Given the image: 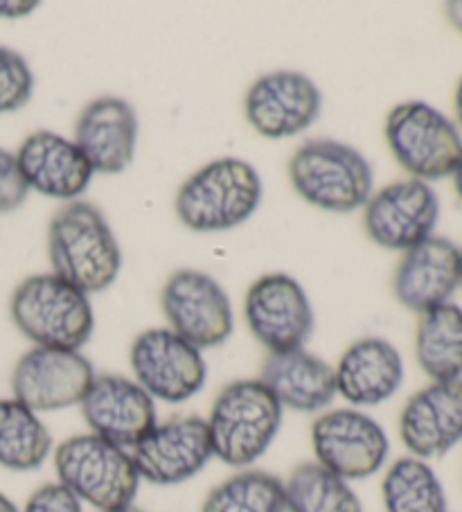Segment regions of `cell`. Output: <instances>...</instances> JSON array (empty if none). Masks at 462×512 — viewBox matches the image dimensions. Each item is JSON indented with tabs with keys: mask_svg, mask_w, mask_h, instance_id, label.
I'll return each mask as SVG.
<instances>
[{
	"mask_svg": "<svg viewBox=\"0 0 462 512\" xmlns=\"http://www.w3.org/2000/svg\"><path fill=\"white\" fill-rule=\"evenodd\" d=\"M37 7L39 3H14V0L3 3L0 0V19H23V16H30Z\"/></svg>",
	"mask_w": 462,
	"mask_h": 512,
	"instance_id": "31",
	"label": "cell"
},
{
	"mask_svg": "<svg viewBox=\"0 0 462 512\" xmlns=\"http://www.w3.org/2000/svg\"><path fill=\"white\" fill-rule=\"evenodd\" d=\"M201 512H287L284 481L264 470H237L208 492Z\"/></svg>",
	"mask_w": 462,
	"mask_h": 512,
	"instance_id": "27",
	"label": "cell"
},
{
	"mask_svg": "<svg viewBox=\"0 0 462 512\" xmlns=\"http://www.w3.org/2000/svg\"><path fill=\"white\" fill-rule=\"evenodd\" d=\"M451 179H453V188H456L458 199L462 201V163H460V167L456 170V174L451 176Z\"/></svg>",
	"mask_w": 462,
	"mask_h": 512,
	"instance_id": "35",
	"label": "cell"
},
{
	"mask_svg": "<svg viewBox=\"0 0 462 512\" xmlns=\"http://www.w3.org/2000/svg\"><path fill=\"white\" fill-rule=\"evenodd\" d=\"M316 463L345 481H363L384 470L390 456L386 429L361 409H327L312 425Z\"/></svg>",
	"mask_w": 462,
	"mask_h": 512,
	"instance_id": "8",
	"label": "cell"
},
{
	"mask_svg": "<svg viewBox=\"0 0 462 512\" xmlns=\"http://www.w3.org/2000/svg\"><path fill=\"white\" fill-rule=\"evenodd\" d=\"M453 111H456V125L462 134V79L456 86V95H453Z\"/></svg>",
	"mask_w": 462,
	"mask_h": 512,
	"instance_id": "33",
	"label": "cell"
},
{
	"mask_svg": "<svg viewBox=\"0 0 462 512\" xmlns=\"http://www.w3.org/2000/svg\"><path fill=\"white\" fill-rule=\"evenodd\" d=\"M244 319L269 355L305 348L316 323L307 291L287 273H269L248 287Z\"/></svg>",
	"mask_w": 462,
	"mask_h": 512,
	"instance_id": "11",
	"label": "cell"
},
{
	"mask_svg": "<svg viewBox=\"0 0 462 512\" xmlns=\"http://www.w3.org/2000/svg\"><path fill=\"white\" fill-rule=\"evenodd\" d=\"M16 161L28 190L66 203L79 201L95 176L75 140L55 131L30 134L16 152Z\"/></svg>",
	"mask_w": 462,
	"mask_h": 512,
	"instance_id": "20",
	"label": "cell"
},
{
	"mask_svg": "<svg viewBox=\"0 0 462 512\" xmlns=\"http://www.w3.org/2000/svg\"><path fill=\"white\" fill-rule=\"evenodd\" d=\"M55 452V440L39 413L14 397L0 400V467L32 472Z\"/></svg>",
	"mask_w": 462,
	"mask_h": 512,
	"instance_id": "24",
	"label": "cell"
},
{
	"mask_svg": "<svg viewBox=\"0 0 462 512\" xmlns=\"http://www.w3.org/2000/svg\"><path fill=\"white\" fill-rule=\"evenodd\" d=\"M440 222V199L431 183L404 179L372 192L363 206V228L386 251L404 253L433 237Z\"/></svg>",
	"mask_w": 462,
	"mask_h": 512,
	"instance_id": "14",
	"label": "cell"
},
{
	"mask_svg": "<svg viewBox=\"0 0 462 512\" xmlns=\"http://www.w3.org/2000/svg\"><path fill=\"white\" fill-rule=\"evenodd\" d=\"M415 361L431 382L462 379V307L447 303L420 314L415 330Z\"/></svg>",
	"mask_w": 462,
	"mask_h": 512,
	"instance_id": "23",
	"label": "cell"
},
{
	"mask_svg": "<svg viewBox=\"0 0 462 512\" xmlns=\"http://www.w3.org/2000/svg\"><path fill=\"white\" fill-rule=\"evenodd\" d=\"M262 176L244 158H217L176 192V217L192 233H226L246 224L262 201Z\"/></svg>",
	"mask_w": 462,
	"mask_h": 512,
	"instance_id": "3",
	"label": "cell"
},
{
	"mask_svg": "<svg viewBox=\"0 0 462 512\" xmlns=\"http://www.w3.org/2000/svg\"><path fill=\"white\" fill-rule=\"evenodd\" d=\"M95 379L82 350L32 348L12 370V397L34 413H55L82 404Z\"/></svg>",
	"mask_w": 462,
	"mask_h": 512,
	"instance_id": "12",
	"label": "cell"
},
{
	"mask_svg": "<svg viewBox=\"0 0 462 512\" xmlns=\"http://www.w3.org/2000/svg\"><path fill=\"white\" fill-rule=\"evenodd\" d=\"M390 154L411 179L433 183L456 174L462 163V134L456 122L422 100L402 102L386 118Z\"/></svg>",
	"mask_w": 462,
	"mask_h": 512,
	"instance_id": "7",
	"label": "cell"
},
{
	"mask_svg": "<svg viewBox=\"0 0 462 512\" xmlns=\"http://www.w3.org/2000/svg\"><path fill=\"white\" fill-rule=\"evenodd\" d=\"M289 181L300 199L325 213H354L375 192V170L357 147L314 138L289 161Z\"/></svg>",
	"mask_w": 462,
	"mask_h": 512,
	"instance_id": "4",
	"label": "cell"
},
{
	"mask_svg": "<svg viewBox=\"0 0 462 512\" xmlns=\"http://www.w3.org/2000/svg\"><path fill=\"white\" fill-rule=\"evenodd\" d=\"M460 287H462V246H460Z\"/></svg>",
	"mask_w": 462,
	"mask_h": 512,
	"instance_id": "37",
	"label": "cell"
},
{
	"mask_svg": "<svg viewBox=\"0 0 462 512\" xmlns=\"http://www.w3.org/2000/svg\"><path fill=\"white\" fill-rule=\"evenodd\" d=\"M131 458L140 481L151 485L170 488L194 479L215 458L206 418L179 416L156 422L131 447Z\"/></svg>",
	"mask_w": 462,
	"mask_h": 512,
	"instance_id": "13",
	"label": "cell"
},
{
	"mask_svg": "<svg viewBox=\"0 0 462 512\" xmlns=\"http://www.w3.org/2000/svg\"><path fill=\"white\" fill-rule=\"evenodd\" d=\"M106 512H147V510H142V508H138L136 503H131V506H127V508H118V510H106Z\"/></svg>",
	"mask_w": 462,
	"mask_h": 512,
	"instance_id": "36",
	"label": "cell"
},
{
	"mask_svg": "<svg viewBox=\"0 0 462 512\" xmlns=\"http://www.w3.org/2000/svg\"><path fill=\"white\" fill-rule=\"evenodd\" d=\"M10 314L34 348L82 350L95 330L91 300L55 273L25 278L12 294Z\"/></svg>",
	"mask_w": 462,
	"mask_h": 512,
	"instance_id": "5",
	"label": "cell"
},
{
	"mask_svg": "<svg viewBox=\"0 0 462 512\" xmlns=\"http://www.w3.org/2000/svg\"><path fill=\"white\" fill-rule=\"evenodd\" d=\"M386 512H449L447 490L429 461L402 456L390 463L381 481Z\"/></svg>",
	"mask_w": 462,
	"mask_h": 512,
	"instance_id": "25",
	"label": "cell"
},
{
	"mask_svg": "<svg viewBox=\"0 0 462 512\" xmlns=\"http://www.w3.org/2000/svg\"><path fill=\"white\" fill-rule=\"evenodd\" d=\"M460 289V246L447 237L433 235L402 253L393 291L399 305L426 314L451 303Z\"/></svg>",
	"mask_w": 462,
	"mask_h": 512,
	"instance_id": "18",
	"label": "cell"
},
{
	"mask_svg": "<svg viewBox=\"0 0 462 512\" xmlns=\"http://www.w3.org/2000/svg\"><path fill=\"white\" fill-rule=\"evenodd\" d=\"M404 357L381 337H363L343 352L334 366L336 395L352 409H370L395 397L404 384Z\"/></svg>",
	"mask_w": 462,
	"mask_h": 512,
	"instance_id": "21",
	"label": "cell"
},
{
	"mask_svg": "<svg viewBox=\"0 0 462 512\" xmlns=\"http://www.w3.org/2000/svg\"><path fill=\"white\" fill-rule=\"evenodd\" d=\"M28 185L23 181L16 154L0 147V213H12L28 199Z\"/></svg>",
	"mask_w": 462,
	"mask_h": 512,
	"instance_id": "29",
	"label": "cell"
},
{
	"mask_svg": "<svg viewBox=\"0 0 462 512\" xmlns=\"http://www.w3.org/2000/svg\"><path fill=\"white\" fill-rule=\"evenodd\" d=\"M260 382L269 388L282 411L323 413L336 400L334 366L305 348L275 352L262 364Z\"/></svg>",
	"mask_w": 462,
	"mask_h": 512,
	"instance_id": "22",
	"label": "cell"
},
{
	"mask_svg": "<svg viewBox=\"0 0 462 512\" xmlns=\"http://www.w3.org/2000/svg\"><path fill=\"white\" fill-rule=\"evenodd\" d=\"M88 434H95L122 449H129L156 425V402L133 377L95 375L79 404Z\"/></svg>",
	"mask_w": 462,
	"mask_h": 512,
	"instance_id": "17",
	"label": "cell"
},
{
	"mask_svg": "<svg viewBox=\"0 0 462 512\" xmlns=\"http://www.w3.org/2000/svg\"><path fill=\"white\" fill-rule=\"evenodd\" d=\"M0 512H21V508L16 506V503L7 497L5 492H0Z\"/></svg>",
	"mask_w": 462,
	"mask_h": 512,
	"instance_id": "34",
	"label": "cell"
},
{
	"mask_svg": "<svg viewBox=\"0 0 462 512\" xmlns=\"http://www.w3.org/2000/svg\"><path fill=\"white\" fill-rule=\"evenodd\" d=\"M408 456L435 461L462 443V379L431 382L408 397L397 422Z\"/></svg>",
	"mask_w": 462,
	"mask_h": 512,
	"instance_id": "16",
	"label": "cell"
},
{
	"mask_svg": "<svg viewBox=\"0 0 462 512\" xmlns=\"http://www.w3.org/2000/svg\"><path fill=\"white\" fill-rule=\"evenodd\" d=\"M48 260L52 273L86 296L100 294L118 280L122 249L100 208L70 201L48 224Z\"/></svg>",
	"mask_w": 462,
	"mask_h": 512,
	"instance_id": "1",
	"label": "cell"
},
{
	"mask_svg": "<svg viewBox=\"0 0 462 512\" xmlns=\"http://www.w3.org/2000/svg\"><path fill=\"white\" fill-rule=\"evenodd\" d=\"M129 366L133 379L154 402L183 404L197 397L208 379L203 350L181 339L170 328L140 332L131 343Z\"/></svg>",
	"mask_w": 462,
	"mask_h": 512,
	"instance_id": "9",
	"label": "cell"
},
{
	"mask_svg": "<svg viewBox=\"0 0 462 512\" xmlns=\"http://www.w3.org/2000/svg\"><path fill=\"white\" fill-rule=\"evenodd\" d=\"M321 109V88L298 70H273L257 77L244 97L248 125L269 140L305 134L321 116Z\"/></svg>",
	"mask_w": 462,
	"mask_h": 512,
	"instance_id": "15",
	"label": "cell"
},
{
	"mask_svg": "<svg viewBox=\"0 0 462 512\" xmlns=\"http://www.w3.org/2000/svg\"><path fill=\"white\" fill-rule=\"evenodd\" d=\"M34 73L28 59L0 46V113H14L32 100Z\"/></svg>",
	"mask_w": 462,
	"mask_h": 512,
	"instance_id": "28",
	"label": "cell"
},
{
	"mask_svg": "<svg viewBox=\"0 0 462 512\" xmlns=\"http://www.w3.org/2000/svg\"><path fill=\"white\" fill-rule=\"evenodd\" d=\"M57 483L97 512L127 508L136 501L140 476L129 449L95 434L64 440L52 452Z\"/></svg>",
	"mask_w": 462,
	"mask_h": 512,
	"instance_id": "6",
	"label": "cell"
},
{
	"mask_svg": "<svg viewBox=\"0 0 462 512\" xmlns=\"http://www.w3.org/2000/svg\"><path fill=\"white\" fill-rule=\"evenodd\" d=\"M138 113L127 100L104 95L79 113L75 145L82 149L95 174H122L133 163L138 147Z\"/></svg>",
	"mask_w": 462,
	"mask_h": 512,
	"instance_id": "19",
	"label": "cell"
},
{
	"mask_svg": "<svg viewBox=\"0 0 462 512\" xmlns=\"http://www.w3.org/2000/svg\"><path fill=\"white\" fill-rule=\"evenodd\" d=\"M21 512H84V506L73 492L55 481L34 490Z\"/></svg>",
	"mask_w": 462,
	"mask_h": 512,
	"instance_id": "30",
	"label": "cell"
},
{
	"mask_svg": "<svg viewBox=\"0 0 462 512\" xmlns=\"http://www.w3.org/2000/svg\"><path fill=\"white\" fill-rule=\"evenodd\" d=\"M282 406L260 379H237L217 393L206 418L212 456L248 470L269 452L282 427Z\"/></svg>",
	"mask_w": 462,
	"mask_h": 512,
	"instance_id": "2",
	"label": "cell"
},
{
	"mask_svg": "<svg viewBox=\"0 0 462 512\" xmlns=\"http://www.w3.org/2000/svg\"><path fill=\"white\" fill-rule=\"evenodd\" d=\"M161 307L167 328L199 350L226 343L235 328L233 305L226 289L197 269H179L167 278Z\"/></svg>",
	"mask_w": 462,
	"mask_h": 512,
	"instance_id": "10",
	"label": "cell"
},
{
	"mask_svg": "<svg viewBox=\"0 0 462 512\" xmlns=\"http://www.w3.org/2000/svg\"><path fill=\"white\" fill-rule=\"evenodd\" d=\"M287 512H363L352 483L316 461L300 463L284 481Z\"/></svg>",
	"mask_w": 462,
	"mask_h": 512,
	"instance_id": "26",
	"label": "cell"
},
{
	"mask_svg": "<svg viewBox=\"0 0 462 512\" xmlns=\"http://www.w3.org/2000/svg\"><path fill=\"white\" fill-rule=\"evenodd\" d=\"M444 14H447L449 23L462 34V0H453V3H447L444 7Z\"/></svg>",
	"mask_w": 462,
	"mask_h": 512,
	"instance_id": "32",
	"label": "cell"
}]
</instances>
